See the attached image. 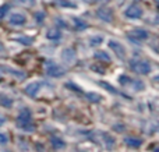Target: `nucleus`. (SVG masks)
<instances>
[{
    "mask_svg": "<svg viewBox=\"0 0 159 152\" xmlns=\"http://www.w3.org/2000/svg\"><path fill=\"white\" fill-rule=\"evenodd\" d=\"M74 24H75V28H77L78 31H82V29H85V28L88 27L87 22L82 21V20H80V18H74Z\"/></svg>",
    "mask_w": 159,
    "mask_h": 152,
    "instance_id": "dca6fc26",
    "label": "nucleus"
},
{
    "mask_svg": "<svg viewBox=\"0 0 159 152\" xmlns=\"http://www.w3.org/2000/svg\"><path fill=\"white\" fill-rule=\"evenodd\" d=\"M129 38L134 42H140L144 41V39L148 38V32L145 29H133L131 32L129 34Z\"/></svg>",
    "mask_w": 159,
    "mask_h": 152,
    "instance_id": "423d86ee",
    "label": "nucleus"
},
{
    "mask_svg": "<svg viewBox=\"0 0 159 152\" xmlns=\"http://www.w3.org/2000/svg\"><path fill=\"white\" fill-rule=\"evenodd\" d=\"M57 25H60V27H66V28H67V22H64L63 20H60V18L57 20Z\"/></svg>",
    "mask_w": 159,
    "mask_h": 152,
    "instance_id": "c756f323",
    "label": "nucleus"
},
{
    "mask_svg": "<svg viewBox=\"0 0 159 152\" xmlns=\"http://www.w3.org/2000/svg\"><path fill=\"white\" fill-rule=\"evenodd\" d=\"M74 50L73 49H66L63 52V60H66L67 63H70V61H73L74 60Z\"/></svg>",
    "mask_w": 159,
    "mask_h": 152,
    "instance_id": "ddd939ff",
    "label": "nucleus"
},
{
    "mask_svg": "<svg viewBox=\"0 0 159 152\" xmlns=\"http://www.w3.org/2000/svg\"><path fill=\"white\" fill-rule=\"evenodd\" d=\"M95 59H98V60H103V61H110V56L107 55L106 52H96Z\"/></svg>",
    "mask_w": 159,
    "mask_h": 152,
    "instance_id": "2eb2a0df",
    "label": "nucleus"
},
{
    "mask_svg": "<svg viewBox=\"0 0 159 152\" xmlns=\"http://www.w3.org/2000/svg\"><path fill=\"white\" fill-rule=\"evenodd\" d=\"M50 144H52V147L55 148V150H63V148L66 147V142L61 138H59V137H52V138H50Z\"/></svg>",
    "mask_w": 159,
    "mask_h": 152,
    "instance_id": "9b49d317",
    "label": "nucleus"
},
{
    "mask_svg": "<svg viewBox=\"0 0 159 152\" xmlns=\"http://www.w3.org/2000/svg\"><path fill=\"white\" fill-rule=\"evenodd\" d=\"M119 81H120L121 84H127V83H131V80H130L129 77H126V75H121V77H120V80H119Z\"/></svg>",
    "mask_w": 159,
    "mask_h": 152,
    "instance_id": "cd10ccee",
    "label": "nucleus"
},
{
    "mask_svg": "<svg viewBox=\"0 0 159 152\" xmlns=\"http://www.w3.org/2000/svg\"><path fill=\"white\" fill-rule=\"evenodd\" d=\"M124 14H126V17H129V18H141V17H143V8L137 4H131L127 7Z\"/></svg>",
    "mask_w": 159,
    "mask_h": 152,
    "instance_id": "7ed1b4c3",
    "label": "nucleus"
},
{
    "mask_svg": "<svg viewBox=\"0 0 159 152\" xmlns=\"http://www.w3.org/2000/svg\"><path fill=\"white\" fill-rule=\"evenodd\" d=\"M87 99L91 101V102H101L102 96L99 94H95V92H89V94H87Z\"/></svg>",
    "mask_w": 159,
    "mask_h": 152,
    "instance_id": "4468645a",
    "label": "nucleus"
},
{
    "mask_svg": "<svg viewBox=\"0 0 159 152\" xmlns=\"http://www.w3.org/2000/svg\"><path fill=\"white\" fill-rule=\"evenodd\" d=\"M102 138H103V142H105V145H106L107 150H112L113 145H115V138H113L112 136H109L107 133L102 134Z\"/></svg>",
    "mask_w": 159,
    "mask_h": 152,
    "instance_id": "f8f14e48",
    "label": "nucleus"
},
{
    "mask_svg": "<svg viewBox=\"0 0 159 152\" xmlns=\"http://www.w3.org/2000/svg\"><path fill=\"white\" fill-rule=\"evenodd\" d=\"M66 87H67V88H70V89H73V91L81 92V89H80V87H78V85H74V84H73V83H67V84H66Z\"/></svg>",
    "mask_w": 159,
    "mask_h": 152,
    "instance_id": "393cba45",
    "label": "nucleus"
},
{
    "mask_svg": "<svg viewBox=\"0 0 159 152\" xmlns=\"http://www.w3.org/2000/svg\"><path fill=\"white\" fill-rule=\"evenodd\" d=\"M18 42H21L22 45H31L32 43V39L28 38V36H18V38H16Z\"/></svg>",
    "mask_w": 159,
    "mask_h": 152,
    "instance_id": "412c9836",
    "label": "nucleus"
},
{
    "mask_svg": "<svg viewBox=\"0 0 159 152\" xmlns=\"http://www.w3.org/2000/svg\"><path fill=\"white\" fill-rule=\"evenodd\" d=\"M10 10V6L8 4H3V6H0V18H3V17L6 16V13Z\"/></svg>",
    "mask_w": 159,
    "mask_h": 152,
    "instance_id": "5701e85b",
    "label": "nucleus"
},
{
    "mask_svg": "<svg viewBox=\"0 0 159 152\" xmlns=\"http://www.w3.org/2000/svg\"><path fill=\"white\" fill-rule=\"evenodd\" d=\"M155 80H157V81H159V74L157 75V77H155Z\"/></svg>",
    "mask_w": 159,
    "mask_h": 152,
    "instance_id": "7c9ffc66",
    "label": "nucleus"
},
{
    "mask_svg": "<svg viewBox=\"0 0 159 152\" xmlns=\"http://www.w3.org/2000/svg\"><path fill=\"white\" fill-rule=\"evenodd\" d=\"M3 71H6V73H10V74H13V75H17V77H18V78H22V77H24V73L16 71V70H13V69H8V67H3Z\"/></svg>",
    "mask_w": 159,
    "mask_h": 152,
    "instance_id": "6ab92c4d",
    "label": "nucleus"
},
{
    "mask_svg": "<svg viewBox=\"0 0 159 152\" xmlns=\"http://www.w3.org/2000/svg\"><path fill=\"white\" fill-rule=\"evenodd\" d=\"M25 21H27V18H25V16L24 14H21V13L11 14L10 20H8V22H10L11 25H16V27H21V25H24Z\"/></svg>",
    "mask_w": 159,
    "mask_h": 152,
    "instance_id": "0eeeda50",
    "label": "nucleus"
},
{
    "mask_svg": "<svg viewBox=\"0 0 159 152\" xmlns=\"http://www.w3.org/2000/svg\"><path fill=\"white\" fill-rule=\"evenodd\" d=\"M7 142H8V137L6 136L4 133H0V144L4 145V144H7Z\"/></svg>",
    "mask_w": 159,
    "mask_h": 152,
    "instance_id": "a878e982",
    "label": "nucleus"
},
{
    "mask_svg": "<svg viewBox=\"0 0 159 152\" xmlns=\"http://www.w3.org/2000/svg\"><path fill=\"white\" fill-rule=\"evenodd\" d=\"M102 41H103L102 36H93V38L89 39V43H91V46H98V45L102 43Z\"/></svg>",
    "mask_w": 159,
    "mask_h": 152,
    "instance_id": "aec40b11",
    "label": "nucleus"
},
{
    "mask_svg": "<svg viewBox=\"0 0 159 152\" xmlns=\"http://www.w3.org/2000/svg\"><path fill=\"white\" fill-rule=\"evenodd\" d=\"M18 2H21L22 4H27V6H34L35 4V0H18Z\"/></svg>",
    "mask_w": 159,
    "mask_h": 152,
    "instance_id": "c85d7f7f",
    "label": "nucleus"
},
{
    "mask_svg": "<svg viewBox=\"0 0 159 152\" xmlns=\"http://www.w3.org/2000/svg\"><path fill=\"white\" fill-rule=\"evenodd\" d=\"M109 47L113 50V52L117 55V57L119 59H121L123 60L124 57H126V49H124V46L120 43V42H117V41H113V39H110L109 41Z\"/></svg>",
    "mask_w": 159,
    "mask_h": 152,
    "instance_id": "f03ea898",
    "label": "nucleus"
},
{
    "mask_svg": "<svg viewBox=\"0 0 159 152\" xmlns=\"http://www.w3.org/2000/svg\"><path fill=\"white\" fill-rule=\"evenodd\" d=\"M11 103H13V101L10 99V98L4 96V95H0V105L6 106V108H8V106H11Z\"/></svg>",
    "mask_w": 159,
    "mask_h": 152,
    "instance_id": "a211bd4d",
    "label": "nucleus"
},
{
    "mask_svg": "<svg viewBox=\"0 0 159 152\" xmlns=\"http://www.w3.org/2000/svg\"><path fill=\"white\" fill-rule=\"evenodd\" d=\"M41 85L42 84L39 83V81H35V83L28 84V85L25 87V94H27L28 96H36L38 92L41 91Z\"/></svg>",
    "mask_w": 159,
    "mask_h": 152,
    "instance_id": "6e6552de",
    "label": "nucleus"
},
{
    "mask_svg": "<svg viewBox=\"0 0 159 152\" xmlns=\"http://www.w3.org/2000/svg\"><path fill=\"white\" fill-rule=\"evenodd\" d=\"M57 3L61 6V7H75V4L70 0H57Z\"/></svg>",
    "mask_w": 159,
    "mask_h": 152,
    "instance_id": "4be33fe9",
    "label": "nucleus"
},
{
    "mask_svg": "<svg viewBox=\"0 0 159 152\" xmlns=\"http://www.w3.org/2000/svg\"><path fill=\"white\" fill-rule=\"evenodd\" d=\"M99 85H101V87H105L107 91H110V92H113V94H116V89L113 88L112 85H109L107 83H105V81H101V83H99Z\"/></svg>",
    "mask_w": 159,
    "mask_h": 152,
    "instance_id": "b1692460",
    "label": "nucleus"
},
{
    "mask_svg": "<svg viewBox=\"0 0 159 152\" xmlns=\"http://www.w3.org/2000/svg\"><path fill=\"white\" fill-rule=\"evenodd\" d=\"M157 2H159V0H157Z\"/></svg>",
    "mask_w": 159,
    "mask_h": 152,
    "instance_id": "2f4dec72",
    "label": "nucleus"
},
{
    "mask_svg": "<svg viewBox=\"0 0 159 152\" xmlns=\"http://www.w3.org/2000/svg\"><path fill=\"white\" fill-rule=\"evenodd\" d=\"M35 16H36V21L41 24V22L43 21V18H45V14H43V13H36Z\"/></svg>",
    "mask_w": 159,
    "mask_h": 152,
    "instance_id": "bb28decb",
    "label": "nucleus"
},
{
    "mask_svg": "<svg viewBox=\"0 0 159 152\" xmlns=\"http://www.w3.org/2000/svg\"><path fill=\"white\" fill-rule=\"evenodd\" d=\"M131 69L138 74H149L151 71V64L147 60H131Z\"/></svg>",
    "mask_w": 159,
    "mask_h": 152,
    "instance_id": "f257e3e1",
    "label": "nucleus"
},
{
    "mask_svg": "<svg viewBox=\"0 0 159 152\" xmlns=\"http://www.w3.org/2000/svg\"><path fill=\"white\" fill-rule=\"evenodd\" d=\"M46 36L49 39H59L60 38V32H59L57 29H49L46 34Z\"/></svg>",
    "mask_w": 159,
    "mask_h": 152,
    "instance_id": "f3484780",
    "label": "nucleus"
},
{
    "mask_svg": "<svg viewBox=\"0 0 159 152\" xmlns=\"http://www.w3.org/2000/svg\"><path fill=\"white\" fill-rule=\"evenodd\" d=\"M66 74V69H63L61 66H57V64H50L48 67V75L49 77H55V78H59V77H63Z\"/></svg>",
    "mask_w": 159,
    "mask_h": 152,
    "instance_id": "39448f33",
    "label": "nucleus"
},
{
    "mask_svg": "<svg viewBox=\"0 0 159 152\" xmlns=\"http://www.w3.org/2000/svg\"><path fill=\"white\" fill-rule=\"evenodd\" d=\"M96 14H98L99 18H101L102 21H105V22H112V20H113V13H112L110 8L102 7V8H99Z\"/></svg>",
    "mask_w": 159,
    "mask_h": 152,
    "instance_id": "1a4fd4ad",
    "label": "nucleus"
},
{
    "mask_svg": "<svg viewBox=\"0 0 159 152\" xmlns=\"http://www.w3.org/2000/svg\"><path fill=\"white\" fill-rule=\"evenodd\" d=\"M124 144L131 148H140L143 141H141L140 138H134V137H126V138H124Z\"/></svg>",
    "mask_w": 159,
    "mask_h": 152,
    "instance_id": "9d476101",
    "label": "nucleus"
},
{
    "mask_svg": "<svg viewBox=\"0 0 159 152\" xmlns=\"http://www.w3.org/2000/svg\"><path fill=\"white\" fill-rule=\"evenodd\" d=\"M31 123V112L28 110V109H22L21 112H20L18 117H17V124L20 126V127H25V126H28Z\"/></svg>",
    "mask_w": 159,
    "mask_h": 152,
    "instance_id": "20e7f679",
    "label": "nucleus"
}]
</instances>
